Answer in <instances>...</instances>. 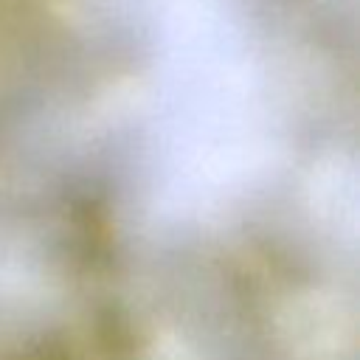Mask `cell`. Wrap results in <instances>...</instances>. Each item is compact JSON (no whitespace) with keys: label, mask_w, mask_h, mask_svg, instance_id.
Returning <instances> with one entry per match:
<instances>
[{"label":"cell","mask_w":360,"mask_h":360,"mask_svg":"<svg viewBox=\"0 0 360 360\" xmlns=\"http://www.w3.org/2000/svg\"><path fill=\"white\" fill-rule=\"evenodd\" d=\"M17 360H70L68 357V352L62 349V346H37L34 352H28V354H20Z\"/></svg>","instance_id":"obj_1"}]
</instances>
